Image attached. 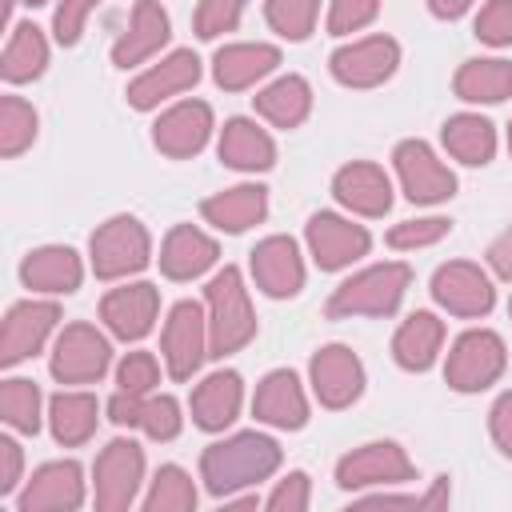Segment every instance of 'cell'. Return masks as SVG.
Returning a JSON list of instances; mask_svg holds the SVG:
<instances>
[{"label": "cell", "mask_w": 512, "mask_h": 512, "mask_svg": "<svg viewBox=\"0 0 512 512\" xmlns=\"http://www.w3.org/2000/svg\"><path fill=\"white\" fill-rule=\"evenodd\" d=\"M316 4L320 0H268V20H272L276 32H284L292 40H304L312 32Z\"/></svg>", "instance_id": "obj_40"}, {"label": "cell", "mask_w": 512, "mask_h": 512, "mask_svg": "<svg viewBox=\"0 0 512 512\" xmlns=\"http://www.w3.org/2000/svg\"><path fill=\"white\" fill-rule=\"evenodd\" d=\"M476 36L488 44H508L512 40V0H492L476 16Z\"/></svg>", "instance_id": "obj_42"}, {"label": "cell", "mask_w": 512, "mask_h": 512, "mask_svg": "<svg viewBox=\"0 0 512 512\" xmlns=\"http://www.w3.org/2000/svg\"><path fill=\"white\" fill-rule=\"evenodd\" d=\"M308 244H312V256L320 268H344L348 260L368 252V232L360 224H348L340 216L320 212L308 224Z\"/></svg>", "instance_id": "obj_11"}, {"label": "cell", "mask_w": 512, "mask_h": 512, "mask_svg": "<svg viewBox=\"0 0 512 512\" xmlns=\"http://www.w3.org/2000/svg\"><path fill=\"white\" fill-rule=\"evenodd\" d=\"M280 464V448L268 440V436H256V432H244V436H232L224 444H212L200 460L204 468V480L208 488L220 496V492H232L240 484H256L264 480L272 468Z\"/></svg>", "instance_id": "obj_1"}, {"label": "cell", "mask_w": 512, "mask_h": 512, "mask_svg": "<svg viewBox=\"0 0 512 512\" xmlns=\"http://www.w3.org/2000/svg\"><path fill=\"white\" fill-rule=\"evenodd\" d=\"M164 40H168V16H164V8H160L156 0H140L136 12H132V28H128V32L120 36V44L112 48V60H116L120 68H128V64L144 60L148 52H156Z\"/></svg>", "instance_id": "obj_22"}, {"label": "cell", "mask_w": 512, "mask_h": 512, "mask_svg": "<svg viewBox=\"0 0 512 512\" xmlns=\"http://www.w3.org/2000/svg\"><path fill=\"white\" fill-rule=\"evenodd\" d=\"M200 212H204V216H208L216 228L240 232V228H248V224H256V220L264 216V188L244 184V188L220 192V196L204 200V204H200Z\"/></svg>", "instance_id": "obj_30"}, {"label": "cell", "mask_w": 512, "mask_h": 512, "mask_svg": "<svg viewBox=\"0 0 512 512\" xmlns=\"http://www.w3.org/2000/svg\"><path fill=\"white\" fill-rule=\"evenodd\" d=\"M308 84L300 80V76H284V80H276L272 88H264L260 96H256V108H260V116H268L276 128H296L304 116H308Z\"/></svg>", "instance_id": "obj_32"}, {"label": "cell", "mask_w": 512, "mask_h": 512, "mask_svg": "<svg viewBox=\"0 0 512 512\" xmlns=\"http://www.w3.org/2000/svg\"><path fill=\"white\" fill-rule=\"evenodd\" d=\"M396 44L388 36H372V40H360L352 48H340L332 56V72L340 84H352V88H372L380 80L392 76L396 68Z\"/></svg>", "instance_id": "obj_8"}, {"label": "cell", "mask_w": 512, "mask_h": 512, "mask_svg": "<svg viewBox=\"0 0 512 512\" xmlns=\"http://www.w3.org/2000/svg\"><path fill=\"white\" fill-rule=\"evenodd\" d=\"M508 144H512V132H508Z\"/></svg>", "instance_id": "obj_53"}, {"label": "cell", "mask_w": 512, "mask_h": 512, "mask_svg": "<svg viewBox=\"0 0 512 512\" xmlns=\"http://www.w3.org/2000/svg\"><path fill=\"white\" fill-rule=\"evenodd\" d=\"M444 232H448V220H440V216H432V220H408V224H396V228L388 232V244H392V248L432 244V240H440Z\"/></svg>", "instance_id": "obj_43"}, {"label": "cell", "mask_w": 512, "mask_h": 512, "mask_svg": "<svg viewBox=\"0 0 512 512\" xmlns=\"http://www.w3.org/2000/svg\"><path fill=\"white\" fill-rule=\"evenodd\" d=\"M164 356H168V372L176 380H188L204 356V316L192 300L176 304L164 328Z\"/></svg>", "instance_id": "obj_9"}, {"label": "cell", "mask_w": 512, "mask_h": 512, "mask_svg": "<svg viewBox=\"0 0 512 512\" xmlns=\"http://www.w3.org/2000/svg\"><path fill=\"white\" fill-rule=\"evenodd\" d=\"M16 472H20V448L12 440H0V492L16 484Z\"/></svg>", "instance_id": "obj_49"}, {"label": "cell", "mask_w": 512, "mask_h": 512, "mask_svg": "<svg viewBox=\"0 0 512 512\" xmlns=\"http://www.w3.org/2000/svg\"><path fill=\"white\" fill-rule=\"evenodd\" d=\"M156 384V360L148 356V352H132L124 364H120V388L124 392H144V388H152Z\"/></svg>", "instance_id": "obj_45"}, {"label": "cell", "mask_w": 512, "mask_h": 512, "mask_svg": "<svg viewBox=\"0 0 512 512\" xmlns=\"http://www.w3.org/2000/svg\"><path fill=\"white\" fill-rule=\"evenodd\" d=\"M272 156H276L272 140L248 120H232L220 136V160L232 168H268Z\"/></svg>", "instance_id": "obj_31"}, {"label": "cell", "mask_w": 512, "mask_h": 512, "mask_svg": "<svg viewBox=\"0 0 512 512\" xmlns=\"http://www.w3.org/2000/svg\"><path fill=\"white\" fill-rule=\"evenodd\" d=\"M440 340H444V324L436 316H428V312H416L396 332L392 352H396V360L404 368H428L432 356H436V348H440Z\"/></svg>", "instance_id": "obj_29"}, {"label": "cell", "mask_w": 512, "mask_h": 512, "mask_svg": "<svg viewBox=\"0 0 512 512\" xmlns=\"http://www.w3.org/2000/svg\"><path fill=\"white\" fill-rule=\"evenodd\" d=\"M208 128H212L208 104H200V100L180 104V108H172V112L160 116V124H156V148L168 152V156H192V152L204 148Z\"/></svg>", "instance_id": "obj_16"}, {"label": "cell", "mask_w": 512, "mask_h": 512, "mask_svg": "<svg viewBox=\"0 0 512 512\" xmlns=\"http://www.w3.org/2000/svg\"><path fill=\"white\" fill-rule=\"evenodd\" d=\"M504 368V344L492 332H468L456 340L452 356H448V384L460 392H476L484 384H492Z\"/></svg>", "instance_id": "obj_5"}, {"label": "cell", "mask_w": 512, "mask_h": 512, "mask_svg": "<svg viewBox=\"0 0 512 512\" xmlns=\"http://www.w3.org/2000/svg\"><path fill=\"white\" fill-rule=\"evenodd\" d=\"M196 504V488L180 468H160L152 496H148V512H188Z\"/></svg>", "instance_id": "obj_39"}, {"label": "cell", "mask_w": 512, "mask_h": 512, "mask_svg": "<svg viewBox=\"0 0 512 512\" xmlns=\"http://www.w3.org/2000/svg\"><path fill=\"white\" fill-rule=\"evenodd\" d=\"M252 272H256V284H260L268 296H292V292H300V280H304L296 244H292L288 236H272V240L256 244V252H252Z\"/></svg>", "instance_id": "obj_15"}, {"label": "cell", "mask_w": 512, "mask_h": 512, "mask_svg": "<svg viewBox=\"0 0 512 512\" xmlns=\"http://www.w3.org/2000/svg\"><path fill=\"white\" fill-rule=\"evenodd\" d=\"M280 64V52L272 44H232L216 52V84L220 88H244L256 76L272 72Z\"/></svg>", "instance_id": "obj_25"}, {"label": "cell", "mask_w": 512, "mask_h": 512, "mask_svg": "<svg viewBox=\"0 0 512 512\" xmlns=\"http://www.w3.org/2000/svg\"><path fill=\"white\" fill-rule=\"evenodd\" d=\"M100 316L108 320V328L124 340H136L152 328L156 320V288L152 284H132V288H116L104 296Z\"/></svg>", "instance_id": "obj_17"}, {"label": "cell", "mask_w": 512, "mask_h": 512, "mask_svg": "<svg viewBox=\"0 0 512 512\" xmlns=\"http://www.w3.org/2000/svg\"><path fill=\"white\" fill-rule=\"evenodd\" d=\"M212 260H216V244H212L204 232H196L192 224L172 228L168 240H164V252H160V268H164L172 280L200 276Z\"/></svg>", "instance_id": "obj_24"}, {"label": "cell", "mask_w": 512, "mask_h": 512, "mask_svg": "<svg viewBox=\"0 0 512 512\" xmlns=\"http://www.w3.org/2000/svg\"><path fill=\"white\" fill-rule=\"evenodd\" d=\"M0 412H4V420L12 424V428H20V432H36V424H40V392H36V384H28V380H8L4 388H0Z\"/></svg>", "instance_id": "obj_38"}, {"label": "cell", "mask_w": 512, "mask_h": 512, "mask_svg": "<svg viewBox=\"0 0 512 512\" xmlns=\"http://www.w3.org/2000/svg\"><path fill=\"white\" fill-rule=\"evenodd\" d=\"M144 264H148V236L132 216H116L92 236V268L100 280L136 272Z\"/></svg>", "instance_id": "obj_4"}, {"label": "cell", "mask_w": 512, "mask_h": 512, "mask_svg": "<svg viewBox=\"0 0 512 512\" xmlns=\"http://www.w3.org/2000/svg\"><path fill=\"white\" fill-rule=\"evenodd\" d=\"M240 408V376L216 372L192 392V416L200 428H224Z\"/></svg>", "instance_id": "obj_27"}, {"label": "cell", "mask_w": 512, "mask_h": 512, "mask_svg": "<svg viewBox=\"0 0 512 512\" xmlns=\"http://www.w3.org/2000/svg\"><path fill=\"white\" fill-rule=\"evenodd\" d=\"M336 196H340L348 208L364 212V216H380V212H388V204H392L388 176H384L376 164H348V168H340V172H336Z\"/></svg>", "instance_id": "obj_21"}, {"label": "cell", "mask_w": 512, "mask_h": 512, "mask_svg": "<svg viewBox=\"0 0 512 512\" xmlns=\"http://www.w3.org/2000/svg\"><path fill=\"white\" fill-rule=\"evenodd\" d=\"M404 288H408V268L404 264L368 268V272H360V276H352L348 284L336 288V296L328 300V316H348V312L388 316L400 304Z\"/></svg>", "instance_id": "obj_2"}, {"label": "cell", "mask_w": 512, "mask_h": 512, "mask_svg": "<svg viewBox=\"0 0 512 512\" xmlns=\"http://www.w3.org/2000/svg\"><path fill=\"white\" fill-rule=\"evenodd\" d=\"M208 304H212V352L216 356L236 352L240 344L252 340L256 320H252V308H248V296L240 288V272L236 268H224L208 284Z\"/></svg>", "instance_id": "obj_3"}, {"label": "cell", "mask_w": 512, "mask_h": 512, "mask_svg": "<svg viewBox=\"0 0 512 512\" xmlns=\"http://www.w3.org/2000/svg\"><path fill=\"white\" fill-rule=\"evenodd\" d=\"M24 280H28V288L72 292L80 284V260L72 248H40L24 260Z\"/></svg>", "instance_id": "obj_28"}, {"label": "cell", "mask_w": 512, "mask_h": 512, "mask_svg": "<svg viewBox=\"0 0 512 512\" xmlns=\"http://www.w3.org/2000/svg\"><path fill=\"white\" fill-rule=\"evenodd\" d=\"M96 8V0H60L56 8V40L60 44H76L80 28H84V16Z\"/></svg>", "instance_id": "obj_46"}, {"label": "cell", "mask_w": 512, "mask_h": 512, "mask_svg": "<svg viewBox=\"0 0 512 512\" xmlns=\"http://www.w3.org/2000/svg\"><path fill=\"white\" fill-rule=\"evenodd\" d=\"M312 384H316V396L328 408H344V404H352L360 396V384H364L360 360L348 348L332 344V348L316 352V360H312Z\"/></svg>", "instance_id": "obj_13"}, {"label": "cell", "mask_w": 512, "mask_h": 512, "mask_svg": "<svg viewBox=\"0 0 512 512\" xmlns=\"http://www.w3.org/2000/svg\"><path fill=\"white\" fill-rule=\"evenodd\" d=\"M52 324H56V308L52 304H20V308H12L8 320H4V332H0V360L12 364L20 356L36 352Z\"/></svg>", "instance_id": "obj_19"}, {"label": "cell", "mask_w": 512, "mask_h": 512, "mask_svg": "<svg viewBox=\"0 0 512 512\" xmlns=\"http://www.w3.org/2000/svg\"><path fill=\"white\" fill-rule=\"evenodd\" d=\"M444 144L456 160L464 164H484L496 148V136H492V124L480 120V116H452L444 124Z\"/></svg>", "instance_id": "obj_34"}, {"label": "cell", "mask_w": 512, "mask_h": 512, "mask_svg": "<svg viewBox=\"0 0 512 512\" xmlns=\"http://www.w3.org/2000/svg\"><path fill=\"white\" fill-rule=\"evenodd\" d=\"M492 436H496V444L512 456V392L500 396L496 408H492Z\"/></svg>", "instance_id": "obj_48"}, {"label": "cell", "mask_w": 512, "mask_h": 512, "mask_svg": "<svg viewBox=\"0 0 512 512\" xmlns=\"http://www.w3.org/2000/svg\"><path fill=\"white\" fill-rule=\"evenodd\" d=\"M256 416L268 420V424H280V428H300L304 416H308V404H304V392L296 384L292 372H272L260 388H256Z\"/></svg>", "instance_id": "obj_23"}, {"label": "cell", "mask_w": 512, "mask_h": 512, "mask_svg": "<svg viewBox=\"0 0 512 512\" xmlns=\"http://www.w3.org/2000/svg\"><path fill=\"white\" fill-rule=\"evenodd\" d=\"M108 368V344L96 328L88 324H72L64 328V336L56 340V356H52V372L64 384L76 380H96Z\"/></svg>", "instance_id": "obj_7"}, {"label": "cell", "mask_w": 512, "mask_h": 512, "mask_svg": "<svg viewBox=\"0 0 512 512\" xmlns=\"http://www.w3.org/2000/svg\"><path fill=\"white\" fill-rule=\"evenodd\" d=\"M412 464L396 444H368L352 456L340 460L336 480L344 488H360V484H388V480H408Z\"/></svg>", "instance_id": "obj_14"}, {"label": "cell", "mask_w": 512, "mask_h": 512, "mask_svg": "<svg viewBox=\"0 0 512 512\" xmlns=\"http://www.w3.org/2000/svg\"><path fill=\"white\" fill-rule=\"evenodd\" d=\"M140 472H144L140 448L132 440H112L96 460V508H104V512L128 508V500L140 484Z\"/></svg>", "instance_id": "obj_6"}, {"label": "cell", "mask_w": 512, "mask_h": 512, "mask_svg": "<svg viewBox=\"0 0 512 512\" xmlns=\"http://www.w3.org/2000/svg\"><path fill=\"white\" fill-rule=\"evenodd\" d=\"M28 4H44V0H28Z\"/></svg>", "instance_id": "obj_52"}, {"label": "cell", "mask_w": 512, "mask_h": 512, "mask_svg": "<svg viewBox=\"0 0 512 512\" xmlns=\"http://www.w3.org/2000/svg\"><path fill=\"white\" fill-rule=\"evenodd\" d=\"M488 260H492V268L500 272V276H512V228L492 244V252H488Z\"/></svg>", "instance_id": "obj_50"}, {"label": "cell", "mask_w": 512, "mask_h": 512, "mask_svg": "<svg viewBox=\"0 0 512 512\" xmlns=\"http://www.w3.org/2000/svg\"><path fill=\"white\" fill-rule=\"evenodd\" d=\"M96 428V400L88 392H64L52 400V432L60 444H84Z\"/></svg>", "instance_id": "obj_35"}, {"label": "cell", "mask_w": 512, "mask_h": 512, "mask_svg": "<svg viewBox=\"0 0 512 512\" xmlns=\"http://www.w3.org/2000/svg\"><path fill=\"white\" fill-rule=\"evenodd\" d=\"M464 8H468V0H432V12H436V16H448V20L460 16Z\"/></svg>", "instance_id": "obj_51"}, {"label": "cell", "mask_w": 512, "mask_h": 512, "mask_svg": "<svg viewBox=\"0 0 512 512\" xmlns=\"http://www.w3.org/2000/svg\"><path fill=\"white\" fill-rule=\"evenodd\" d=\"M376 8H380V0H332L328 28L332 32H356L376 16Z\"/></svg>", "instance_id": "obj_44"}, {"label": "cell", "mask_w": 512, "mask_h": 512, "mask_svg": "<svg viewBox=\"0 0 512 512\" xmlns=\"http://www.w3.org/2000/svg\"><path fill=\"white\" fill-rule=\"evenodd\" d=\"M456 96L464 100H504L512 96V64L508 60H472L456 72Z\"/></svg>", "instance_id": "obj_33"}, {"label": "cell", "mask_w": 512, "mask_h": 512, "mask_svg": "<svg viewBox=\"0 0 512 512\" xmlns=\"http://www.w3.org/2000/svg\"><path fill=\"white\" fill-rule=\"evenodd\" d=\"M196 76H200V60H196L192 52H172L160 68H152V72H144L140 80H132L128 100H132L136 108H152L160 96H172V92L196 84Z\"/></svg>", "instance_id": "obj_20"}, {"label": "cell", "mask_w": 512, "mask_h": 512, "mask_svg": "<svg viewBox=\"0 0 512 512\" xmlns=\"http://www.w3.org/2000/svg\"><path fill=\"white\" fill-rule=\"evenodd\" d=\"M240 8H244V0H204L200 12H196V32H200L204 40L228 32V28L236 24Z\"/></svg>", "instance_id": "obj_41"}, {"label": "cell", "mask_w": 512, "mask_h": 512, "mask_svg": "<svg viewBox=\"0 0 512 512\" xmlns=\"http://www.w3.org/2000/svg\"><path fill=\"white\" fill-rule=\"evenodd\" d=\"M80 504V468L68 464H48L32 476L28 492L20 496V512H60Z\"/></svg>", "instance_id": "obj_18"}, {"label": "cell", "mask_w": 512, "mask_h": 512, "mask_svg": "<svg viewBox=\"0 0 512 512\" xmlns=\"http://www.w3.org/2000/svg\"><path fill=\"white\" fill-rule=\"evenodd\" d=\"M432 292L448 312L460 316H484L492 308V288L476 264H444L432 280Z\"/></svg>", "instance_id": "obj_12"}, {"label": "cell", "mask_w": 512, "mask_h": 512, "mask_svg": "<svg viewBox=\"0 0 512 512\" xmlns=\"http://www.w3.org/2000/svg\"><path fill=\"white\" fill-rule=\"evenodd\" d=\"M108 412H112V420H116V424H140L152 440H172V436L180 432L176 400H168V396L140 404V400H136V392H120V396L112 400V408H108Z\"/></svg>", "instance_id": "obj_26"}, {"label": "cell", "mask_w": 512, "mask_h": 512, "mask_svg": "<svg viewBox=\"0 0 512 512\" xmlns=\"http://www.w3.org/2000/svg\"><path fill=\"white\" fill-rule=\"evenodd\" d=\"M276 512H296V508H308V476H300V472H292L276 492H272V500H268Z\"/></svg>", "instance_id": "obj_47"}, {"label": "cell", "mask_w": 512, "mask_h": 512, "mask_svg": "<svg viewBox=\"0 0 512 512\" xmlns=\"http://www.w3.org/2000/svg\"><path fill=\"white\" fill-rule=\"evenodd\" d=\"M44 60H48V48H44V36H40V28H32V24H20V28L12 32L8 48H4L0 72H4L8 80H32V76L44 68Z\"/></svg>", "instance_id": "obj_36"}, {"label": "cell", "mask_w": 512, "mask_h": 512, "mask_svg": "<svg viewBox=\"0 0 512 512\" xmlns=\"http://www.w3.org/2000/svg\"><path fill=\"white\" fill-rule=\"evenodd\" d=\"M32 136H36V112L24 100L4 96L0 100V152L16 156L24 144H32Z\"/></svg>", "instance_id": "obj_37"}, {"label": "cell", "mask_w": 512, "mask_h": 512, "mask_svg": "<svg viewBox=\"0 0 512 512\" xmlns=\"http://www.w3.org/2000/svg\"><path fill=\"white\" fill-rule=\"evenodd\" d=\"M396 168H400V180H404V192L420 204H432V200H444L452 196L456 180L448 168L436 164V156L420 144V140H408L396 148Z\"/></svg>", "instance_id": "obj_10"}]
</instances>
